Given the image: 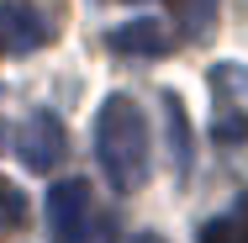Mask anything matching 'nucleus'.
I'll list each match as a JSON object with an SVG mask.
<instances>
[{"label": "nucleus", "mask_w": 248, "mask_h": 243, "mask_svg": "<svg viewBox=\"0 0 248 243\" xmlns=\"http://www.w3.org/2000/svg\"><path fill=\"white\" fill-rule=\"evenodd\" d=\"M95 159L116 195L143 191L148 180V122L132 96H111L95 116Z\"/></svg>", "instance_id": "1"}, {"label": "nucleus", "mask_w": 248, "mask_h": 243, "mask_svg": "<svg viewBox=\"0 0 248 243\" xmlns=\"http://www.w3.org/2000/svg\"><path fill=\"white\" fill-rule=\"evenodd\" d=\"M206 80H211V138L222 148H243L248 143V69L217 64Z\"/></svg>", "instance_id": "2"}, {"label": "nucleus", "mask_w": 248, "mask_h": 243, "mask_svg": "<svg viewBox=\"0 0 248 243\" xmlns=\"http://www.w3.org/2000/svg\"><path fill=\"white\" fill-rule=\"evenodd\" d=\"M95 222V195H90V180H58L48 191V233L53 243H85Z\"/></svg>", "instance_id": "3"}, {"label": "nucleus", "mask_w": 248, "mask_h": 243, "mask_svg": "<svg viewBox=\"0 0 248 243\" xmlns=\"http://www.w3.org/2000/svg\"><path fill=\"white\" fill-rule=\"evenodd\" d=\"M21 164L27 169H37V175H48L58 169L63 159H69V132H63V122L53 116V111H32L27 122H21Z\"/></svg>", "instance_id": "4"}, {"label": "nucleus", "mask_w": 248, "mask_h": 243, "mask_svg": "<svg viewBox=\"0 0 248 243\" xmlns=\"http://www.w3.org/2000/svg\"><path fill=\"white\" fill-rule=\"evenodd\" d=\"M48 43L43 16L27 0H0V53H37Z\"/></svg>", "instance_id": "5"}, {"label": "nucleus", "mask_w": 248, "mask_h": 243, "mask_svg": "<svg viewBox=\"0 0 248 243\" xmlns=\"http://www.w3.org/2000/svg\"><path fill=\"white\" fill-rule=\"evenodd\" d=\"M106 43H111V53H122V58H169V53H174L169 32H164V21H153V16L127 21V27H111Z\"/></svg>", "instance_id": "6"}, {"label": "nucleus", "mask_w": 248, "mask_h": 243, "mask_svg": "<svg viewBox=\"0 0 248 243\" xmlns=\"http://www.w3.org/2000/svg\"><path fill=\"white\" fill-rule=\"evenodd\" d=\"M169 16L180 27L185 43H201L217 32V16H222V0H169Z\"/></svg>", "instance_id": "7"}, {"label": "nucleus", "mask_w": 248, "mask_h": 243, "mask_svg": "<svg viewBox=\"0 0 248 243\" xmlns=\"http://www.w3.org/2000/svg\"><path fill=\"white\" fill-rule=\"evenodd\" d=\"M164 116H169V143H174V164L180 169H190V116H185V106L180 96H164Z\"/></svg>", "instance_id": "8"}, {"label": "nucleus", "mask_w": 248, "mask_h": 243, "mask_svg": "<svg viewBox=\"0 0 248 243\" xmlns=\"http://www.w3.org/2000/svg\"><path fill=\"white\" fill-rule=\"evenodd\" d=\"M21 227H27V195L0 175V238H11V233H21Z\"/></svg>", "instance_id": "9"}, {"label": "nucleus", "mask_w": 248, "mask_h": 243, "mask_svg": "<svg viewBox=\"0 0 248 243\" xmlns=\"http://www.w3.org/2000/svg\"><path fill=\"white\" fill-rule=\"evenodd\" d=\"M201 243H248V217H238V211H227V217L206 222V233H201Z\"/></svg>", "instance_id": "10"}, {"label": "nucleus", "mask_w": 248, "mask_h": 243, "mask_svg": "<svg viewBox=\"0 0 248 243\" xmlns=\"http://www.w3.org/2000/svg\"><path fill=\"white\" fill-rule=\"evenodd\" d=\"M132 243H164V238H153V233H138V238H132Z\"/></svg>", "instance_id": "11"}, {"label": "nucleus", "mask_w": 248, "mask_h": 243, "mask_svg": "<svg viewBox=\"0 0 248 243\" xmlns=\"http://www.w3.org/2000/svg\"><path fill=\"white\" fill-rule=\"evenodd\" d=\"M0 143H5V138H0Z\"/></svg>", "instance_id": "12"}]
</instances>
